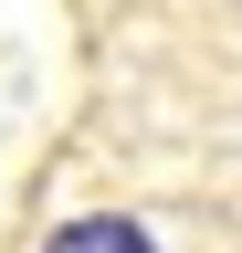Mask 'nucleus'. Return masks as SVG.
I'll return each mask as SVG.
<instances>
[{
  "label": "nucleus",
  "mask_w": 242,
  "mask_h": 253,
  "mask_svg": "<svg viewBox=\"0 0 242 253\" xmlns=\"http://www.w3.org/2000/svg\"><path fill=\"white\" fill-rule=\"evenodd\" d=\"M42 253H158L137 232V221H116V211H95V221H64V232H53Z\"/></svg>",
  "instance_id": "1"
}]
</instances>
